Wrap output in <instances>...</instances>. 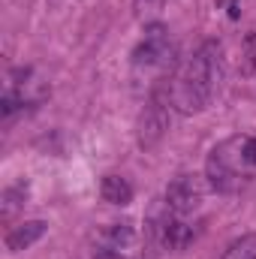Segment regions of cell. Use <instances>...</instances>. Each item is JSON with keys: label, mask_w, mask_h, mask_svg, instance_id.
Here are the masks:
<instances>
[{"label": "cell", "mask_w": 256, "mask_h": 259, "mask_svg": "<svg viewBox=\"0 0 256 259\" xmlns=\"http://www.w3.org/2000/svg\"><path fill=\"white\" fill-rule=\"evenodd\" d=\"M220 75H223V52L217 42H205L160 84L157 94L169 103V109L181 115H199L214 100Z\"/></svg>", "instance_id": "1"}, {"label": "cell", "mask_w": 256, "mask_h": 259, "mask_svg": "<svg viewBox=\"0 0 256 259\" xmlns=\"http://www.w3.org/2000/svg\"><path fill=\"white\" fill-rule=\"evenodd\" d=\"M100 193L109 205H130L133 202V184L124 175H106L100 184Z\"/></svg>", "instance_id": "9"}, {"label": "cell", "mask_w": 256, "mask_h": 259, "mask_svg": "<svg viewBox=\"0 0 256 259\" xmlns=\"http://www.w3.org/2000/svg\"><path fill=\"white\" fill-rule=\"evenodd\" d=\"M46 232H49V223H46V220H24V223L12 226V229L6 232V250H9V253L27 250V247L36 244Z\"/></svg>", "instance_id": "8"}, {"label": "cell", "mask_w": 256, "mask_h": 259, "mask_svg": "<svg viewBox=\"0 0 256 259\" xmlns=\"http://www.w3.org/2000/svg\"><path fill=\"white\" fill-rule=\"evenodd\" d=\"M256 169V136H229L211 148L205 160V178L217 193L241 190Z\"/></svg>", "instance_id": "2"}, {"label": "cell", "mask_w": 256, "mask_h": 259, "mask_svg": "<svg viewBox=\"0 0 256 259\" xmlns=\"http://www.w3.org/2000/svg\"><path fill=\"white\" fill-rule=\"evenodd\" d=\"M136 241H139V232H136V223L133 220L109 223V226H103L97 232V247L100 250H118V253H124Z\"/></svg>", "instance_id": "7"}, {"label": "cell", "mask_w": 256, "mask_h": 259, "mask_svg": "<svg viewBox=\"0 0 256 259\" xmlns=\"http://www.w3.org/2000/svg\"><path fill=\"white\" fill-rule=\"evenodd\" d=\"M178 52H175V42L169 36V27L154 21V24H145V39L136 46L133 52V66L139 72H151V75H172L178 69Z\"/></svg>", "instance_id": "3"}, {"label": "cell", "mask_w": 256, "mask_h": 259, "mask_svg": "<svg viewBox=\"0 0 256 259\" xmlns=\"http://www.w3.org/2000/svg\"><path fill=\"white\" fill-rule=\"evenodd\" d=\"M220 259H256V232H247L241 238H235Z\"/></svg>", "instance_id": "11"}, {"label": "cell", "mask_w": 256, "mask_h": 259, "mask_svg": "<svg viewBox=\"0 0 256 259\" xmlns=\"http://www.w3.org/2000/svg\"><path fill=\"white\" fill-rule=\"evenodd\" d=\"M166 130H169V103L160 94H154L151 103L145 106V112L139 115V130H136L139 148H145V151L157 148L160 139L166 136Z\"/></svg>", "instance_id": "5"}, {"label": "cell", "mask_w": 256, "mask_h": 259, "mask_svg": "<svg viewBox=\"0 0 256 259\" xmlns=\"http://www.w3.org/2000/svg\"><path fill=\"white\" fill-rule=\"evenodd\" d=\"M217 6H229V9H226V12H229V18H238V15H241V12H238V9H241V6H238V0H217Z\"/></svg>", "instance_id": "13"}, {"label": "cell", "mask_w": 256, "mask_h": 259, "mask_svg": "<svg viewBox=\"0 0 256 259\" xmlns=\"http://www.w3.org/2000/svg\"><path fill=\"white\" fill-rule=\"evenodd\" d=\"M205 196V184L199 175H175L166 187V211L175 217H190L193 211H199Z\"/></svg>", "instance_id": "4"}, {"label": "cell", "mask_w": 256, "mask_h": 259, "mask_svg": "<svg viewBox=\"0 0 256 259\" xmlns=\"http://www.w3.org/2000/svg\"><path fill=\"white\" fill-rule=\"evenodd\" d=\"M27 202V181H18V184H12V187H6L3 190V205H0V211H3V217L9 220L21 205Z\"/></svg>", "instance_id": "10"}, {"label": "cell", "mask_w": 256, "mask_h": 259, "mask_svg": "<svg viewBox=\"0 0 256 259\" xmlns=\"http://www.w3.org/2000/svg\"><path fill=\"white\" fill-rule=\"evenodd\" d=\"M94 259H130L127 253H118V250H97Z\"/></svg>", "instance_id": "14"}, {"label": "cell", "mask_w": 256, "mask_h": 259, "mask_svg": "<svg viewBox=\"0 0 256 259\" xmlns=\"http://www.w3.org/2000/svg\"><path fill=\"white\" fill-rule=\"evenodd\" d=\"M163 3H166V0H133V12H136L139 21L154 24L157 15H160V9H163Z\"/></svg>", "instance_id": "12"}, {"label": "cell", "mask_w": 256, "mask_h": 259, "mask_svg": "<svg viewBox=\"0 0 256 259\" xmlns=\"http://www.w3.org/2000/svg\"><path fill=\"white\" fill-rule=\"evenodd\" d=\"M154 229H157V238H160V244L166 250H184L193 241V235H196V229L187 223V217H175L169 211H166V217L157 220Z\"/></svg>", "instance_id": "6"}]
</instances>
